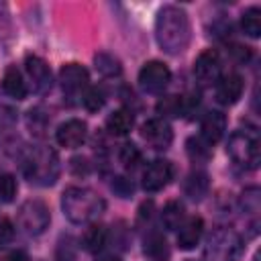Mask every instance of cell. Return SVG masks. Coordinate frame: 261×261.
<instances>
[{
	"mask_svg": "<svg viewBox=\"0 0 261 261\" xmlns=\"http://www.w3.org/2000/svg\"><path fill=\"white\" fill-rule=\"evenodd\" d=\"M155 39L165 53H184L192 39V24L188 12L173 4L163 6L155 20Z\"/></svg>",
	"mask_w": 261,
	"mask_h": 261,
	"instance_id": "6da1fadb",
	"label": "cell"
},
{
	"mask_svg": "<svg viewBox=\"0 0 261 261\" xmlns=\"http://www.w3.org/2000/svg\"><path fill=\"white\" fill-rule=\"evenodd\" d=\"M61 208L63 214L73 224H88L94 222L106 208V202L90 188L71 186L61 196Z\"/></svg>",
	"mask_w": 261,
	"mask_h": 261,
	"instance_id": "7a4b0ae2",
	"label": "cell"
},
{
	"mask_svg": "<svg viewBox=\"0 0 261 261\" xmlns=\"http://www.w3.org/2000/svg\"><path fill=\"white\" fill-rule=\"evenodd\" d=\"M22 169L31 184L51 186L59 177V157L51 147L39 145L27 153L22 161Z\"/></svg>",
	"mask_w": 261,
	"mask_h": 261,
	"instance_id": "3957f363",
	"label": "cell"
},
{
	"mask_svg": "<svg viewBox=\"0 0 261 261\" xmlns=\"http://www.w3.org/2000/svg\"><path fill=\"white\" fill-rule=\"evenodd\" d=\"M243 247V237L234 228L218 226L206 239L204 261H239Z\"/></svg>",
	"mask_w": 261,
	"mask_h": 261,
	"instance_id": "277c9868",
	"label": "cell"
},
{
	"mask_svg": "<svg viewBox=\"0 0 261 261\" xmlns=\"http://www.w3.org/2000/svg\"><path fill=\"white\" fill-rule=\"evenodd\" d=\"M228 157L234 161V165L251 171L259 167L261 153H259V139L253 130H234L226 145Z\"/></svg>",
	"mask_w": 261,
	"mask_h": 261,
	"instance_id": "5b68a950",
	"label": "cell"
},
{
	"mask_svg": "<svg viewBox=\"0 0 261 261\" xmlns=\"http://www.w3.org/2000/svg\"><path fill=\"white\" fill-rule=\"evenodd\" d=\"M51 222V214L45 202L27 200L18 210V224L27 234H41Z\"/></svg>",
	"mask_w": 261,
	"mask_h": 261,
	"instance_id": "8992f818",
	"label": "cell"
},
{
	"mask_svg": "<svg viewBox=\"0 0 261 261\" xmlns=\"http://www.w3.org/2000/svg\"><path fill=\"white\" fill-rule=\"evenodd\" d=\"M171 80V71L163 61H147L139 71V86L147 94H161Z\"/></svg>",
	"mask_w": 261,
	"mask_h": 261,
	"instance_id": "52a82bcc",
	"label": "cell"
},
{
	"mask_svg": "<svg viewBox=\"0 0 261 261\" xmlns=\"http://www.w3.org/2000/svg\"><path fill=\"white\" fill-rule=\"evenodd\" d=\"M194 75L204 86L216 84L222 75V61H220L218 51H214V49L202 51L194 61Z\"/></svg>",
	"mask_w": 261,
	"mask_h": 261,
	"instance_id": "ba28073f",
	"label": "cell"
},
{
	"mask_svg": "<svg viewBox=\"0 0 261 261\" xmlns=\"http://www.w3.org/2000/svg\"><path fill=\"white\" fill-rule=\"evenodd\" d=\"M141 137L145 139V143L157 151H163L171 145L173 141V130L169 126V122L165 118H149L143 126H141Z\"/></svg>",
	"mask_w": 261,
	"mask_h": 261,
	"instance_id": "9c48e42d",
	"label": "cell"
},
{
	"mask_svg": "<svg viewBox=\"0 0 261 261\" xmlns=\"http://www.w3.org/2000/svg\"><path fill=\"white\" fill-rule=\"evenodd\" d=\"M171 177H173V165L167 159H155L143 171V188L147 192H159L171 181Z\"/></svg>",
	"mask_w": 261,
	"mask_h": 261,
	"instance_id": "30bf717a",
	"label": "cell"
},
{
	"mask_svg": "<svg viewBox=\"0 0 261 261\" xmlns=\"http://www.w3.org/2000/svg\"><path fill=\"white\" fill-rule=\"evenodd\" d=\"M59 82L67 96H77L88 90L90 77H88L86 67H82L80 63H65L59 69Z\"/></svg>",
	"mask_w": 261,
	"mask_h": 261,
	"instance_id": "8fae6325",
	"label": "cell"
},
{
	"mask_svg": "<svg viewBox=\"0 0 261 261\" xmlns=\"http://www.w3.org/2000/svg\"><path fill=\"white\" fill-rule=\"evenodd\" d=\"M86 137H88V126L80 118H69V120L61 122L57 126V130H55L57 143L61 147H65V149H75V147L84 145Z\"/></svg>",
	"mask_w": 261,
	"mask_h": 261,
	"instance_id": "7c38bea8",
	"label": "cell"
},
{
	"mask_svg": "<svg viewBox=\"0 0 261 261\" xmlns=\"http://www.w3.org/2000/svg\"><path fill=\"white\" fill-rule=\"evenodd\" d=\"M24 69L33 82V90L37 94H45L51 90V71H49V65L37 57V55H27L24 59Z\"/></svg>",
	"mask_w": 261,
	"mask_h": 261,
	"instance_id": "4fadbf2b",
	"label": "cell"
},
{
	"mask_svg": "<svg viewBox=\"0 0 261 261\" xmlns=\"http://www.w3.org/2000/svg\"><path fill=\"white\" fill-rule=\"evenodd\" d=\"M224 130H226V116L222 112L210 110L204 114V118L200 122V139L202 141H206L212 147L214 143H218L222 139Z\"/></svg>",
	"mask_w": 261,
	"mask_h": 261,
	"instance_id": "5bb4252c",
	"label": "cell"
},
{
	"mask_svg": "<svg viewBox=\"0 0 261 261\" xmlns=\"http://www.w3.org/2000/svg\"><path fill=\"white\" fill-rule=\"evenodd\" d=\"M243 86H245L243 77L234 71H230L226 75H220V80L216 82V100L220 104H226V106L234 104L243 94Z\"/></svg>",
	"mask_w": 261,
	"mask_h": 261,
	"instance_id": "9a60e30c",
	"label": "cell"
},
{
	"mask_svg": "<svg viewBox=\"0 0 261 261\" xmlns=\"http://www.w3.org/2000/svg\"><path fill=\"white\" fill-rule=\"evenodd\" d=\"M202 230H204V222L200 216H192L188 220H184L179 224V232H177V245L179 249L184 251H190L198 245L200 237H202Z\"/></svg>",
	"mask_w": 261,
	"mask_h": 261,
	"instance_id": "2e32d148",
	"label": "cell"
},
{
	"mask_svg": "<svg viewBox=\"0 0 261 261\" xmlns=\"http://www.w3.org/2000/svg\"><path fill=\"white\" fill-rule=\"evenodd\" d=\"M2 88H4V92H6L10 98H14V100L27 98V92H29V90H27V82H24L20 69H16V65L6 67L4 77H2Z\"/></svg>",
	"mask_w": 261,
	"mask_h": 261,
	"instance_id": "e0dca14e",
	"label": "cell"
},
{
	"mask_svg": "<svg viewBox=\"0 0 261 261\" xmlns=\"http://www.w3.org/2000/svg\"><path fill=\"white\" fill-rule=\"evenodd\" d=\"M106 126L112 135H128L130 128L135 126V114L133 110H126V108H118L114 110L108 118H106Z\"/></svg>",
	"mask_w": 261,
	"mask_h": 261,
	"instance_id": "ac0fdd59",
	"label": "cell"
},
{
	"mask_svg": "<svg viewBox=\"0 0 261 261\" xmlns=\"http://www.w3.org/2000/svg\"><path fill=\"white\" fill-rule=\"evenodd\" d=\"M208 186H210V181H208L206 171L196 169V171H192V173L186 177V181H184V192H186V196L192 198V200H202V198L206 196V192H208Z\"/></svg>",
	"mask_w": 261,
	"mask_h": 261,
	"instance_id": "d6986e66",
	"label": "cell"
},
{
	"mask_svg": "<svg viewBox=\"0 0 261 261\" xmlns=\"http://www.w3.org/2000/svg\"><path fill=\"white\" fill-rule=\"evenodd\" d=\"M145 253L153 261H167L169 259V247H167L165 237L161 232H157V230H151L145 237Z\"/></svg>",
	"mask_w": 261,
	"mask_h": 261,
	"instance_id": "ffe728a7",
	"label": "cell"
},
{
	"mask_svg": "<svg viewBox=\"0 0 261 261\" xmlns=\"http://www.w3.org/2000/svg\"><path fill=\"white\" fill-rule=\"evenodd\" d=\"M84 249L90 251V253H98L104 249V245L108 243V230L102 226V224H90L84 232Z\"/></svg>",
	"mask_w": 261,
	"mask_h": 261,
	"instance_id": "44dd1931",
	"label": "cell"
},
{
	"mask_svg": "<svg viewBox=\"0 0 261 261\" xmlns=\"http://www.w3.org/2000/svg\"><path fill=\"white\" fill-rule=\"evenodd\" d=\"M184 212L186 210H184V204L181 202H177V200L167 202L163 206V210H161V222H163V226L167 230L179 228V224L184 222Z\"/></svg>",
	"mask_w": 261,
	"mask_h": 261,
	"instance_id": "7402d4cb",
	"label": "cell"
},
{
	"mask_svg": "<svg viewBox=\"0 0 261 261\" xmlns=\"http://www.w3.org/2000/svg\"><path fill=\"white\" fill-rule=\"evenodd\" d=\"M241 29H243L245 35H249L253 39H257L261 35V10H259V6H251L243 12Z\"/></svg>",
	"mask_w": 261,
	"mask_h": 261,
	"instance_id": "603a6c76",
	"label": "cell"
},
{
	"mask_svg": "<svg viewBox=\"0 0 261 261\" xmlns=\"http://www.w3.org/2000/svg\"><path fill=\"white\" fill-rule=\"evenodd\" d=\"M94 65L104 77H114V75H120V71H122L120 61L110 53H98L94 57Z\"/></svg>",
	"mask_w": 261,
	"mask_h": 261,
	"instance_id": "cb8c5ba5",
	"label": "cell"
},
{
	"mask_svg": "<svg viewBox=\"0 0 261 261\" xmlns=\"http://www.w3.org/2000/svg\"><path fill=\"white\" fill-rule=\"evenodd\" d=\"M82 100H84V106H86L90 112H98V110L104 106L106 96H104V90H102V88L92 86V88H88V90L84 92Z\"/></svg>",
	"mask_w": 261,
	"mask_h": 261,
	"instance_id": "d4e9b609",
	"label": "cell"
},
{
	"mask_svg": "<svg viewBox=\"0 0 261 261\" xmlns=\"http://www.w3.org/2000/svg\"><path fill=\"white\" fill-rule=\"evenodd\" d=\"M186 145H188V153H190V157H192L196 163H202V161H206V159L210 157V145H208L206 141L192 137V139H188Z\"/></svg>",
	"mask_w": 261,
	"mask_h": 261,
	"instance_id": "484cf974",
	"label": "cell"
},
{
	"mask_svg": "<svg viewBox=\"0 0 261 261\" xmlns=\"http://www.w3.org/2000/svg\"><path fill=\"white\" fill-rule=\"evenodd\" d=\"M241 208L245 214L257 216L259 214V188H247L241 196Z\"/></svg>",
	"mask_w": 261,
	"mask_h": 261,
	"instance_id": "4316f807",
	"label": "cell"
},
{
	"mask_svg": "<svg viewBox=\"0 0 261 261\" xmlns=\"http://www.w3.org/2000/svg\"><path fill=\"white\" fill-rule=\"evenodd\" d=\"M118 159H120V163H122L124 167L133 169V167H137V165L141 163V151H139L137 145L124 143V145L120 147V151H118Z\"/></svg>",
	"mask_w": 261,
	"mask_h": 261,
	"instance_id": "83f0119b",
	"label": "cell"
},
{
	"mask_svg": "<svg viewBox=\"0 0 261 261\" xmlns=\"http://www.w3.org/2000/svg\"><path fill=\"white\" fill-rule=\"evenodd\" d=\"M16 190H18V186H16L14 175L0 173V200L2 202H12L14 196H16Z\"/></svg>",
	"mask_w": 261,
	"mask_h": 261,
	"instance_id": "f1b7e54d",
	"label": "cell"
},
{
	"mask_svg": "<svg viewBox=\"0 0 261 261\" xmlns=\"http://www.w3.org/2000/svg\"><path fill=\"white\" fill-rule=\"evenodd\" d=\"M112 190H114L118 196H122V198H128V196L133 194L135 186H133V181H130V179H126V177L118 175V177H114V181H112Z\"/></svg>",
	"mask_w": 261,
	"mask_h": 261,
	"instance_id": "f546056e",
	"label": "cell"
},
{
	"mask_svg": "<svg viewBox=\"0 0 261 261\" xmlns=\"http://www.w3.org/2000/svg\"><path fill=\"white\" fill-rule=\"evenodd\" d=\"M14 237V226L10 220H0V245H8Z\"/></svg>",
	"mask_w": 261,
	"mask_h": 261,
	"instance_id": "4dcf8cb0",
	"label": "cell"
},
{
	"mask_svg": "<svg viewBox=\"0 0 261 261\" xmlns=\"http://www.w3.org/2000/svg\"><path fill=\"white\" fill-rule=\"evenodd\" d=\"M230 53H232V57H234L237 61H241V63H245V61L251 59V49H249V47H243V45H232V47H230Z\"/></svg>",
	"mask_w": 261,
	"mask_h": 261,
	"instance_id": "1f68e13d",
	"label": "cell"
},
{
	"mask_svg": "<svg viewBox=\"0 0 261 261\" xmlns=\"http://www.w3.org/2000/svg\"><path fill=\"white\" fill-rule=\"evenodd\" d=\"M71 171L75 175H82V173L90 171V165H88V161L84 157H75V159H71Z\"/></svg>",
	"mask_w": 261,
	"mask_h": 261,
	"instance_id": "d6a6232c",
	"label": "cell"
},
{
	"mask_svg": "<svg viewBox=\"0 0 261 261\" xmlns=\"http://www.w3.org/2000/svg\"><path fill=\"white\" fill-rule=\"evenodd\" d=\"M4 261H29V255H27L22 249H16V251H10V253L4 257Z\"/></svg>",
	"mask_w": 261,
	"mask_h": 261,
	"instance_id": "836d02e7",
	"label": "cell"
},
{
	"mask_svg": "<svg viewBox=\"0 0 261 261\" xmlns=\"http://www.w3.org/2000/svg\"><path fill=\"white\" fill-rule=\"evenodd\" d=\"M98 261H120L118 257H114V255H104V257H100Z\"/></svg>",
	"mask_w": 261,
	"mask_h": 261,
	"instance_id": "e575fe53",
	"label": "cell"
}]
</instances>
